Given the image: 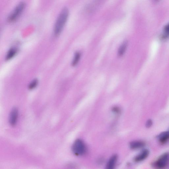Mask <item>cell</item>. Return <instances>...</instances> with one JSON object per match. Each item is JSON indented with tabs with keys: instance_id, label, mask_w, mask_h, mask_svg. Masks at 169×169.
<instances>
[{
	"instance_id": "cell-1",
	"label": "cell",
	"mask_w": 169,
	"mask_h": 169,
	"mask_svg": "<svg viewBox=\"0 0 169 169\" xmlns=\"http://www.w3.org/2000/svg\"><path fill=\"white\" fill-rule=\"evenodd\" d=\"M69 13V11L66 8L63 9L59 15L54 26V33L56 36H58L62 32L67 21Z\"/></svg>"
},
{
	"instance_id": "cell-15",
	"label": "cell",
	"mask_w": 169,
	"mask_h": 169,
	"mask_svg": "<svg viewBox=\"0 0 169 169\" xmlns=\"http://www.w3.org/2000/svg\"><path fill=\"white\" fill-rule=\"evenodd\" d=\"M153 124V122L151 119H149L147 121L146 124V127L147 128L151 127Z\"/></svg>"
},
{
	"instance_id": "cell-12",
	"label": "cell",
	"mask_w": 169,
	"mask_h": 169,
	"mask_svg": "<svg viewBox=\"0 0 169 169\" xmlns=\"http://www.w3.org/2000/svg\"><path fill=\"white\" fill-rule=\"evenodd\" d=\"M169 38V23L164 27L163 33L161 36L162 39H166Z\"/></svg>"
},
{
	"instance_id": "cell-5",
	"label": "cell",
	"mask_w": 169,
	"mask_h": 169,
	"mask_svg": "<svg viewBox=\"0 0 169 169\" xmlns=\"http://www.w3.org/2000/svg\"><path fill=\"white\" fill-rule=\"evenodd\" d=\"M18 116V111L16 108H13L11 111L9 117V122L12 126L16 124Z\"/></svg>"
},
{
	"instance_id": "cell-6",
	"label": "cell",
	"mask_w": 169,
	"mask_h": 169,
	"mask_svg": "<svg viewBox=\"0 0 169 169\" xmlns=\"http://www.w3.org/2000/svg\"><path fill=\"white\" fill-rule=\"evenodd\" d=\"M149 154V150L145 149L135 157L134 161L136 162H142L148 157Z\"/></svg>"
},
{
	"instance_id": "cell-3",
	"label": "cell",
	"mask_w": 169,
	"mask_h": 169,
	"mask_svg": "<svg viewBox=\"0 0 169 169\" xmlns=\"http://www.w3.org/2000/svg\"><path fill=\"white\" fill-rule=\"evenodd\" d=\"M169 163V153L162 154L157 160L152 163V166L156 168L162 169L166 167Z\"/></svg>"
},
{
	"instance_id": "cell-10",
	"label": "cell",
	"mask_w": 169,
	"mask_h": 169,
	"mask_svg": "<svg viewBox=\"0 0 169 169\" xmlns=\"http://www.w3.org/2000/svg\"><path fill=\"white\" fill-rule=\"evenodd\" d=\"M127 44L128 42L127 41H125L121 45L118 51L119 56L122 57L124 54L127 48Z\"/></svg>"
},
{
	"instance_id": "cell-4",
	"label": "cell",
	"mask_w": 169,
	"mask_h": 169,
	"mask_svg": "<svg viewBox=\"0 0 169 169\" xmlns=\"http://www.w3.org/2000/svg\"><path fill=\"white\" fill-rule=\"evenodd\" d=\"M25 3L23 2L20 3L8 18V21L12 22L15 21L21 15L25 8Z\"/></svg>"
},
{
	"instance_id": "cell-14",
	"label": "cell",
	"mask_w": 169,
	"mask_h": 169,
	"mask_svg": "<svg viewBox=\"0 0 169 169\" xmlns=\"http://www.w3.org/2000/svg\"><path fill=\"white\" fill-rule=\"evenodd\" d=\"M38 81L37 79H35L31 81L30 83L29 88L30 90H32L35 88L38 85Z\"/></svg>"
},
{
	"instance_id": "cell-13",
	"label": "cell",
	"mask_w": 169,
	"mask_h": 169,
	"mask_svg": "<svg viewBox=\"0 0 169 169\" xmlns=\"http://www.w3.org/2000/svg\"><path fill=\"white\" fill-rule=\"evenodd\" d=\"M81 57V54L79 52H76L72 63L73 66H76L80 60Z\"/></svg>"
},
{
	"instance_id": "cell-7",
	"label": "cell",
	"mask_w": 169,
	"mask_h": 169,
	"mask_svg": "<svg viewBox=\"0 0 169 169\" xmlns=\"http://www.w3.org/2000/svg\"><path fill=\"white\" fill-rule=\"evenodd\" d=\"M145 143L142 141H134L131 142L130 144V147L133 150L138 149L143 147Z\"/></svg>"
},
{
	"instance_id": "cell-9",
	"label": "cell",
	"mask_w": 169,
	"mask_h": 169,
	"mask_svg": "<svg viewBox=\"0 0 169 169\" xmlns=\"http://www.w3.org/2000/svg\"><path fill=\"white\" fill-rule=\"evenodd\" d=\"M117 159L116 155H113L109 160L106 166L107 169H112L115 167Z\"/></svg>"
},
{
	"instance_id": "cell-8",
	"label": "cell",
	"mask_w": 169,
	"mask_h": 169,
	"mask_svg": "<svg viewBox=\"0 0 169 169\" xmlns=\"http://www.w3.org/2000/svg\"><path fill=\"white\" fill-rule=\"evenodd\" d=\"M157 138L161 143H166L169 140V131L162 132L158 135Z\"/></svg>"
},
{
	"instance_id": "cell-16",
	"label": "cell",
	"mask_w": 169,
	"mask_h": 169,
	"mask_svg": "<svg viewBox=\"0 0 169 169\" xmlns=\"http://www.w3.org/2000/svg\"><path fill=\"white\" fill-rule=\"evenodd\" d=\"M154 1L156 2H158L159 1V0H154Z\"/></svg>"
},
{
	"instance_id": "cell-11",
	"label": "cell",
	"mask_w": 169,
	"mask_h": 169,
	"mask_svg": "<svg viewBox=\"0 0 169 169\" xmlns=\"http://www.w3.org/2000/svg\"><path fill=\"white\" fill-rule=\"evenodd\" d=\"M17 52V49L14 48H11L8 51L6 56V60H10L14 57Z\"/></svg>"
},
{
	"instance_id": "cell-2",
	"label": "cell",
	"mask_w": 169,
	"mask_h": 169,
	"mask_svg": "<svg viewBox=\"0 0 169 169\" xmlns=\"http://www.w3.org/2000/svg\"><path fill=\"white\" fill-rule=\"evenodd\" d=\"M72 151L76 156H82L86 152V148L84 142L81 139L75 141L72 147Z\"/></svg>"
}]
</instances>
